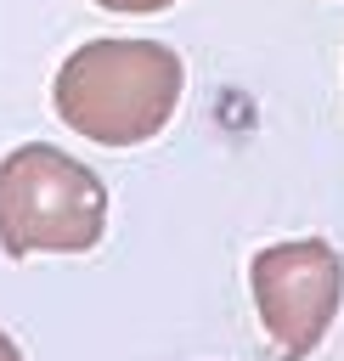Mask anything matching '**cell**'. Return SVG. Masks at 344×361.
<instances>
[{"label":"cell","mask_w":344,"mask_h":361,"mask_svg":"<svg viewBox=\"0 0 344 361\" xmlns=\"http://www.w3.org/2000/svg\"><path fill=\"white\" fill-rule=\"evenodd\" d=\"M180 56L158 39H90L79 45L51 85L56 118L102 147L152 141L180 107Z\"/></svg>","instance_id":"1"},{"label":"cell","mask_w":344,"mask_h":361,"mask_svg":"<svg viewBox=\"0 0 344 361\" xmlns=\"http://www.w3.org/2000/svg\"><path fill=\"white\" fill-rule=\"evenodd\" d=\"M107 186L73 152L51 141L11 147L0 158V248L23 254H85L102 243Z\"/></svg>","instance_id":"2"},{"label":"cell","mask_w":344,"mask_h":361,"mask_svg":"<svg viewBox=\"0 0 344 361\" xmlns=\"http://www.w3.org/2000/svg\"><path fill=\"white\" fill-rule=\"evenodd\" d=\"M254 282V305H259V327L276 344L282 361H305L344 299V259L333 243L321 237H293V243H271L254 254L248 265Z\"/></svg>","instance_id":"3"},{"label":"cell","mask_w":344,"mask_h":361,"mask_svg":"<svg viewBox=\"0 0 344 361\" xmlns=\"http://www.w3.org/2000/svg\"><path fill=\"white\" fill-rule=\"evenodd\" d=\"M96 6H107V11H164L175 0H96Z\"/></svg>","instance_id":"4"},{"label":"cell","mask_w":344,"mask_h":361,"mask_svg":"<svg viewBox=\"0 0 344 361\" xmlns=\"http://www.w3.org/2000/svg\"><path fill=\"white\" fill-rule=\"evenodd\" d=\"M0 361H23V350H17V344H11L6 333H0Z\"/></svg>","instance_id":"5"}]
</instances>
